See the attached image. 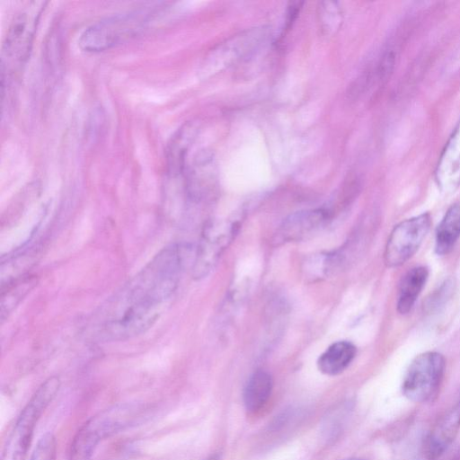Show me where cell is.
I'll list each match as a JSON object with an SVG mask.
<instances>
[{"label": "cell", "instance_id": "cell-1", "mask_svg": "<svg viewBox=\"0 0 460 460\" xmlns=\"http://www.w3.org/2000/svg\"><path fill=\"white\" fill-rule=\"evenodd\" d=\"M184 249L172 244L162 249L120 292L119 306H162L178 288L184 265Z\"/></svg>", "mask_w": 460, "mask_h": 460}, {"label": "cell", "instance_id": "cell-2", "mask_svg": "<svg viewBox=\"0 0 460 460\" xmlns=\"http://www.w3.org/2000/svg\"><path fill=\"white\" fill-rule=\"evenodd\" d=\"M47 2L26 3L12 20L2 50V75L10 76L26 63Z\"/></svg>", "mask_w": 460, "mask_h": 460}, {"label": "cell", "instance_id": "cell-3", "mask_svg": "<svg viewBox=\"0 0 460 460\" xmlns=\"http://www.w3.org/2000/svg\"><path fill=\"white\" fill-rule=\"evenodd\" d=\"M59 387V378L51 376L36 390L16 420L4 447L1 460L25 459L37 422Z\"/></svg>", "mask_w": 460, "mask_h": 460}, {"label": "cell", "instance_id": "cell-4", "mask_svg": "<svg viewBox=\"0 0 460 460\" xmlns=\"http://www.w3.org/2000/svg\"><path fill=\"white\" fill-rule=\"evenodd\" d=\"M150 12L138 10L106 17L89 26L80 36L79 47L87 52H100L125 42L148 23Z\"/></svg>", "mask_w": 460, "mask_h": 460}, {"label": "cell", "instance_id": "cell-5", "mask_svg": "<svg viewBox=\"0 0 460 460\" xmlns=\"http://www.w3.org/2000/svg\"><path fill=\"white\" fill-rule=\"evenodd\" d=\"M238 218H226L208 223L202 231L192 262V277L206 278L217 265L223 252L240 228Z\"/></svg>", "mask_w": 460, "mask_h": 460}, {"label": "cell", "instance_id": "cell-6", "mask_svg": "<svg viewBox=\"0 0 460 460\" xmlns=\"http://www.w3.org/2000/svg\"><path fill=\"white\" fill-rule=\"evenodd\" d=\"M445 366V358L439 352L426 351L416 356L402 381L404 396L415 402L431 399L440 385Z\"/></svg>", "mask_w": 460, "mask_h": 460}, {"label": "cell", "instance_id": "cell-7", "mask_svg": "<svg viewBox=\"0 0 460 460\" xmlns=\"http://www.w3.org/2000/svg\"><path fill=\"white\" fill-rule=\"evenodd\" d=\"M129 405L107 410L93 417L78 432L73 447V460H84L93 449L106 437L128 426L137 415Z\"/></svg>", "mask_w": 460, "mask_h": 460}, {"label": "cell", "instance_id": "cell-8", "mask_svg": "<svg viewBox=\"0 0 460 460\" xmlns=\"http://www.w3.org/2000/svg\"><path fill=\"white\" fill-rule=\"evenodd\" d=\"M431 226L429 213L407 218L397 224L392 230L384 252L387 267L402 265L418 251Z\"/></svg>", "mask_w": 460, "mask_h": 460}, {"label": "cell", "instance_id": "cell-9", "mask_svg": "<svg viewBox=\"0 0 460 460\" xmlns=\"http://www.w3.org/2000/svg\"><path fill=\"white\" fill-rule=\"evenodd\" d=\"M160 313L161 306L122 307L121 312L100 326L97 338L102 341H119L136 337L151 328Z\"/></svg>", "mask_w": 460, "mask_h": 460}, {"label": "cell", "instance_id": "cell-10", "mask_svg": "<svg viewBox=\"0 0 460 460\" xmlns=\"http://www.w3.org/2000/svg\"><path fill=\"white\" fill-rule=\"evenodd\" d=\"M435 180L445 194L455 192L460 186V119L453 129L438 159Z\"/></svg>", "mask_w": 460, "mask_h": 460}, {"label": "cell", "instance_id": "cell-11", "mask_svg": "<svg viewBox=\"0 0 460 460\" xmlns=\"http://www.w3.org/2000/svg\"><path fill=\"white\" fill-rule=\"evenodd\" d=\"M327 219L328 213L322 208L293 213L280 224L275 241L277 243H285L305 239L320 229Z\"/></svg>", "mask_w": 460, "mask_h": 460}, {"label": "cell", "instance_id": "cell-12", "mask_svg": "<svg viewBox=\"0 0 460 460\" xmlns=\"http://www.w3.org/2000/svg\"><path fill=\"white\" fill-rule=\"evenodd\" d=\"M264 36L261 31H249L241 36H235L218 46L207 57L204 63L205 73L212 66L213 70H220L221 67L229 65L231 62L248 55L261 44Z\"/></svg>", "mask_w": 460, "mask_h": 460}, {"label": "cell", "instance_id": "cell-13", "mask_svg": "<svg viewBox=\"0 0 460 460\" xmlns=\"http://www.w3.org/2000/svg\"><path fill=\"white\" fill-rule=\"evenodd\" d=\"M460 428V400L444 413L432 429L428 443L431 457L439 456L454 441Z\"/></svg>", "mask_w": 460, "mask_h": 460}, {"label": "cell", "instance_id": "cell-14", "mask_svg": "<svg viewBox=\"0 0 460 460\" xmlns=\"http://www.w3.org/2000/svg\"><path fill=\"white\" fill-rule=\"evenodd\" d=\"M214 178L213 159L206 153H200L194 159L185 175V188L193 200L201 199L208 192Z\"/></svg>", "mask_w": 460, "mask_h": 460}, {"label": "cell", "instance_id": "cell-15", "mask_svg": "<svg viewBox=\"0 0 460 460\" xmlns=\"http://www.w3.org/2000/svg\"><path fill=\"white\" fill-rule=\"evenodd\" d=\"M198 128L192 122L185 123L172 137L166 148L168 172L175 177L183 172L187 152L193 142Z\"/></svg>", "mask_w": 460, "mask_h": 460}, {"label": "cell", "instance_id": "cell-16", "mask_svg": "<svg viewBox=\"0 0 460 460\" xmlns=\"http://www.w3.org/2000/svg\"><path fill=\"white\" fill-rule=\"evenodd\" d=\"M356 347L349 341L331 344L317 360L318 369L324 375L336 376L343 372L356 356Z\"/></svg>", "mask_w": 460, "mask_h": 460}, {"label": "cell", "instance_id": "cell-17", "mask_svg": "<svg viewBox=\"0 0 460 460\" xmlns=\"http://www.w3.org/2000/svg\"><path fill=\"white\" fill-rule=\"evenodd\" d=\"M428 277L429 270L424 266H418L408 270L402 278L396 305L401 314H406L411 310Z\"/></svg>", "mask_w": 460, "mask_h": 460}, {"label": "cell", "instance_id": "cell-18", "mask_svg": "<svg viewBox=\"0 0 460 460\" xmlns=\"http://www.w3.org/2000/svg\"><path fill=\"white\" fill-rule=\"evenodd\" d=\"M460 236V200L453 203L436 230L435 252L438 255L452 251Z\"/></svg>", "mask_w": 460, "mask_h": 460}, {"label": "cell", "instance_id": "cell-19", "mask_svg": "<svg viewBox=\"0 0 460 460\" xmlns=\"http://www.w3.org/2000/svg\"><path fill=\"white\" fill-rule=\"evenodd\" d=\"M273 387L271 376L263 370L254 372L243 390V403L250 411L260 410L269 400Z\"/></svg>", "mask_w": 460, "mask_h": 460}, {"label": "cell", "instance_id": "cell-20", "mask_svg": "<svg viewBox=\"0 0 460 460\" xmlns=\"http://www.w3.org/2000/svg\"><path fill=\"white\" fill-rule=\"evenodd\" d=\"M36 276L22 275L7 282L5 289L2 290L0 313L1 320L5 318L13 311L20 302L37 285Z\"/></svg>", "mask_w": 460, "mask_h": 460}, {"label": "cell", "instance_id": "cell-21", "mask_svg": "<svg viewBox=\"0 0 460 460\" xmlns=\"http://www.w3.org/2000/svg\"><path fill=\"white\" fill-rule=\"evenodd\" d=\"M338 256L330 253H318L304 261L303 272L306 279L315 281L328 276L338 262Z\"/></svg>", "mask_w": 460, "mask_h": 460}, {"label": "cell", "instance_id": "cell-22", "mask_svg": "<svg viewBox=\"0 0 460 460\" xmlns=\"http://www.w3.org/2000/svg\"><path fill=\"white\" fill-rule=\"evenodd\" d=\"M318 17L321 29L325 34L334 33L342 22L341 9L333 1H323L319 4Z\"/></svg>", "mask_w": 460, "mask_h": 460}, {"label": "cell", "instance_id": "cell-23", "mask_svg": "<svg viewBox=\"0 0 460 460\" xmlns=\"http://www.w3.org/2000/svg\"><path fill=\"white\" fill-rule=\"evenodd\" d=\"M56 451L55 438L46 434L38 442L30 460H56Z\"/></svg>", "mask_w": 460, "mask_h": 460}, {"label": "cell", "instance_id": "cell-24", "mask_svg": "<svg viewBox=\"0 0 460 460\" xmlns=\"http://www.w3.org/2000/svg\"><path fill=\"white\" fill-rule=\"evenodd\" d=\"M203 460H218V458L217 456H209V457H208L206 459H203Z\"/></svg>", "mask_w": 460, "mask_h": 460}, {"label": "cell", "instance_id": "cell-25", "mask_svg": "<svg viewBox=\"0 0 460 460\" xmlns=\"http://www.w3.org/2000/svg\"><path fill=\"white\" fill-rule=\"evenodd\" d=\"M349 460H362V459H349Z\"/></svg>", "mask_w": 460, "mask_h": 460}]
</instances>
